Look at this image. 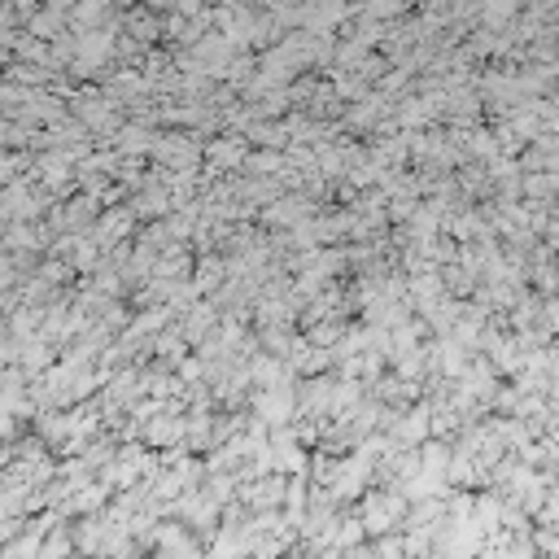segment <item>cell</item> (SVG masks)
Instances as JSON below:
<instances>
[{"instance_id":"cell-1","label":"cell","mask_w":559,"mask_h":559,"mask_svg":"<svg viewBox=\"0 0 559 559\" xmlns=\"http://www.w3.org/2000/svg\"><path fill=\"white\" fill-rule=\"evenodd\" d=\"M70 546H75V542H70L66 533H57V538H53V542L40 551V559H62V555H70Z\"/></svg>"},{"instance_id":"cell-2","label":"cell","mask_w":559,"mask_h":559,"mask_svg":"<svg viewBox=\"0 0 559 559\" xmlns=\"http://www.w3.org/2000/svg\"><path fill=\"white\" fill-rule=\"evenodd\" d=\"M538 546H542V551H551V555H559V538H551V533H542Z\"/></svg>"}]
</instances>
